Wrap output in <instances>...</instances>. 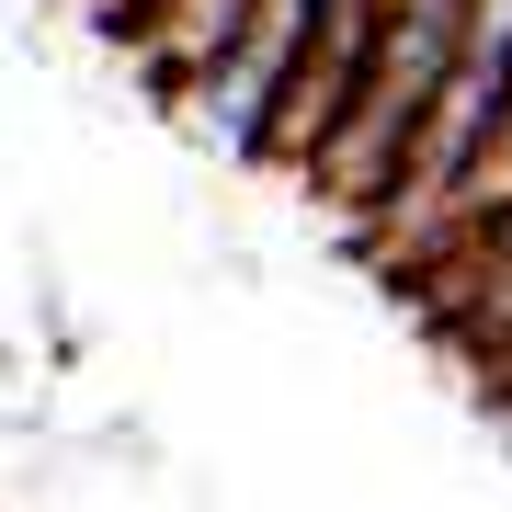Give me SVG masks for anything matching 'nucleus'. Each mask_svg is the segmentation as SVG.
<instances>
[{
  "label": "nucleus",
  "mask_w": 512,
  "mask_h": 512,
  "mask_svg": "<svg viewBox=\"0 0 512 512\" xmlns=\"http://www.w3.org/2000/svg\"><path fill=\"white\" fill-rule=\"evenodd\" d=\"M467 12H478V0H387L365 80H353V103H342V126H330V148L308 160V194H330V205H342V217H353V239H365V228L387 217V194H399L410 148H421V126H433L444 80H456Z\"/></svg>",
  "instance_id": "1"
},
{
  "label": "nucleus",
  "mask_w": 512,
  "mask_h": 512,
  "mask_svg": "<svg viewBox=\"0 0 512 512\" xmlns=\"http://www.w3.org/2000/svg\"><path fill=\"white\" fill-rule=\"evenodd\" d=\"M501 103H512V0H478V12H467V46H456V80H444V103H433V126H421V148H410L399 194H387V217L365 228V251L387 262V274H399V251L433 228V205L467 183V160L490 148Z\"/></svg>",
  "instance_id": "2"
},
{
  "label": "nucleus",
  "mask_w": 512,
  "mask_h": 512,
  "mask_svg": "<svg viewBox=\"0 0 512 512\" xmlns=\"http://www.w3.org/2000/svg\"><path fill=\"white\" fill-rule=\"evenodd\" d=\"M251 12L262 0H160V12H148V35H137V57H148V80H160L171 103L194 92L205 69H217V57L251 35Z\"/></svg>",
  "instance_id": "3"
}]
</instances>
